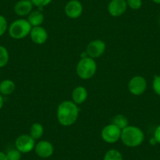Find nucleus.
<instances>
[{
  "mask_svg": "<svg viewBox=\"0 0 160 160\" xmlns=\"http://www.w3.org/2000/svg\"><path fill=\"white\" fill-rule=\"evenodd\" d=\"M79 108L72 101H64L60 103L57 109V118L63 127H71L78 119Z\"/></svg>",
  "mask_w": 160,
  "mask_h": 160,
  "instance_id": "f257e3e1",
  "label": "nucleus"
},
{
  "mask_svg": "<svg viewBox=\"0 0 160 160\" xmlns=\"http://www.w3.org/2000/svg\"><path fill=\"white\" fill-rule=\"evenodd\" d=\"M122 144L128 148H137L141 145L144 141L143 130L136 126L129 125L122 130L121 138Z\"/></svg>",
  "mask_w": 160,
  "mask_h": 160,
  "instance_id": "f03ea898",
  "label": "nucleus"
},
{
  "mask_svg": "<svg viewBox=\"0 0 160 160\" xmlns=\"http://www.w3.org/2000/svg\"><path fill=\"white\" fill-rule=\"evenodd\" d=\"M98 70V64L95 59L86 57L81 58L76 65V74L80 78L84 80L90 79L94 76Z\"/></svg>",
  "mask_w": 160,
  "mask_h": 160,
  "instance_id": "7ed1b4c3",
  "label": "nucleus"
},
{
  "mask_svg": "<svg viewBox=\"0 0 160 160\" xmlns=\"http://www.w3.org/2000/svg\"><path fill=\"white\" fill-rule=\"evenodd\" d=\"M32 28V25L27 19L20 18L15 20L10 24L8 28V32L12 38L19 40L28 36Z\"/></svg>",
  "mask_w": 160,
  "mask_h": 160,
  "instance_id": "20e7f679",
  "label": "nucleus"
},
{
  "mask_svg": "<svg viewBox=\"0 0 160 160\" xmlns=\"http://www.w3.org/2000/svg\"><path fill=\"white\" fill-rule=\"evenodd\" d=\"M148 82L144 77L141 75H135L130 78L128 82V90L134 96H141L147 90Z\"/></svg>",
  "mask_w": 160,
  "mask_h": 160,
  "instance_id": "39448f33",
  "label": "nucleus"
},
{
  "mask_svg": "<svg viewBox=\"0 0 160 160\" xmlns=\"http://www.w3.org/2000/svg\"><path fill=\"white\" fill-rule=\"evenodd\" d=\"M122 130L114 124L110 123L104 127L101 130V138L108 144H115L121 138Z\"/></svg>",
  "mask_w": 160,
  "mask_h": 160,
  "instance_id": "423d86ee",
  "label": "nucleus"
},
{
  "mask_svg": "<svg viewBox=\"0 0 160 160\" xmlns=\"http://www.w3.org/2000/svg\"><path fill=\"white\" fill-rule=\"evenodd\" d=\"M35 140L30 134H21L15 140V148L22 154H27L35 149Z\"/></svg>",
  "mask_w": 160,
  "mask_h": 160,
  "instance_id": "0eeeda50",
  "label": "nucleus"
},
{
  "mask_svg": "<svg viewBox=\"0 0 160 160\" xmlns=\"http://www.w3.org/2000/svg\"><path fill=\"white\" fill-rule=\"evenodd\" d=\"M106 50V44L104 41L101 39H94L90 41L87 47V55L90 58L96 59L101 58Z\"/></svg>",
  "mask_w": 160,
  "mask_h": 160,
  "instance_id": "6e6552de",
  "label": "nucleus"
},
{
  "mask_svg": "<svg viewBox=\"0 0 160 160\" xmlns=\"http://www.w3.org/2000/svg\"><path fill=\"white\" fill-rule=\"evenodd\" d=\"M34 151L39 158H48L54 153V146L50 141L42 140L35 144Z\"/></svg>",
  "mask_w": 160,
  "mask_h": 160,
  "instance_id": "1a4fd4ad",
  "label": "nucleus"
},
{
  "mask_svg": "<svg viewBox=\"0 0 160 160\" xmlns=\"http://www.w3.org/2000/svg\"><path fill=\"white\" fill-rule=\"evenodd\" d=\"M83 12V7L79 0H70L64 7V13L71 19L80 18Z\"/></svg>",
  "mask_w": 160,
  "mask_h": 160,
  "instance_id": "9d476101",
  "label": "nucleus"
},
{
  "mask_svg": "<svg viewBox=\"0 0 160 160\" xmlns=\"http://www.w3.org/2000/svg\"><path fill=\"white\" fill-rule=\"evenodd\" d=\"M126 0H111L108 5V12L114 18L122 16L127 10Z\"/></svg>",
  "mask_w": 160,
  "mask_h": 160,
  "instance_id": "9b49d317",
  "label": "nucleus"
},
{
  "mask_svg": "<svg viewBox=\"0 0 160 160\" xmlns=\"http://www.w3.org/2000/svg\"><path fill=\"white\" fill-rule=\"evenodd\" d=\"M29 35L32 42L36 45H42L47 42L49 38L47 29L42 26L32 27Z\"/></svg>",
  "mask_w": 160,
  "mask_h": 160,
  "instance_id": "f8f14e48",
  "label": "nucleus"
},
{
  "mask_svg": "<svg viewBox=\"0 0 160 160\" xmlns=\"http://www.w3.org/2000/svg\"><path fill=\"white\" fill-rule=\"evenodd\" d=\"M33 4L31 0H19L13 7V11L18 16H28L33 10Z\"/></svg>",
  "mask_w": 160,
  "mask_h": 160,
  "instance_id": "ddd939ff",
  "label": "nucleus"
},
{
  "mask_svg": "<svg viewBox=\"0 0 160 160\" xmlns=\"http://www.w3.org/2000/svg\"><path fill=\"white\" fill-rule=\"evenodd\" d=\"M88 98V91L87 88L82 86H78L75 87L72 93V101L77 105L83 104Z\"/></svg>",
  "mask_w": 160,
  "mask_h": 160,
  "instance_id": "4468645a",
  "label": "nucleus"
},
{
  "mask_svg": "<svg viewBox=\"0 0 160 160\" xmlns=\"http://www.w3.org/2000/svg\"><path fill=\"white\" fill-rule=\"evenodd\" d=\"M27 20L32 27L42 26V23L44 22V14L39 10H32L28 16Z\"/></svg>",
  "mask_w": 160,
  "mask_h": 160,
  "instance_id": "2eb2a0df",
  "label": "nucleus"
},
{
  "mask_svg": "<svg viewBox=\"0 0 160 160\" xmlns=\"http://www.w3.org/2000/svg\"><path fill=\"white\" fill-rule=\"evenodd\" d=\"M16 85L11 79H4L0 82V93L2 96H10L14 92Z\"/></svg>",
  "mask_w": 160,
  "mask_h": 160,
  "instance_id": "dca6fc26",
  "label": "nucleus"
},
{
  "mask_svg": "<svg viewBox=\"0 0 160 160\" xmlns=\"http://www.w3.org/2000/svg\"><path fill=\"white\" fill-rule=\"evenodd\" d=\"M30 136L34 140H39L44 134V127L39 122H34L30 127Z\"/></svg>",
  "mask_w": 160,
  "mask_h": 160,
  "instance_id": "f3484780",
  "label": "nucleus"
},
{
  "mask_svg": "<svg viewBox=\"0 0 160 160\" xmlns=\"http://www.w3.org/2000/svg\"><path fill=\"white\" fill-rule=\"evenodd\" d=\"M112 123L118 127L121 130H123L124 128L129 126V120L127 116L122 114H118L113 117L112 121Z\"/></svg>",
  "mask_w": 160,
  "mask_h": 160,
  "instance_id": "a211bd4d",
  "label": "nucleus"
},
{
  "mask_svg": "<svg viewBox=\"0 0 160 160\" xmlns=\"http://www.w3.org/2000/svg\"><path fill=\"white\" fill-rule=\"evenodd\" d=\"M103 160H123V156L119 151L112 148L104 154Z\"/></svg>",
  "mask_w": 160,
  "mask_h": 160,
  "instance_id": "6ab92c4d",
  "label": "nucleus"
},
{
  "mask_svg": "<svg viewBox=\"0 0 160 160\" xmlns=\"http://www.w3.org/2000/svg\"><path fill=\"white\" fill-rule=\"evenodd\" d=\"M10 54L9 51L5 47L0 45V68H4L9 62Z\"/></svg>",
  "mask_w": 160,
  "mask_h": 160,
  "instance_id": "aec40b11",
  "label": "nucleus"
},
{
  "mask_svg": "<svg viewBox=\"0 0 160 160\" xmlns=\"http://www.w3.org/2000/svg\"><path fill=\"white\" fill-rule=\"evenodd\" d=\"M7 157L8 160H21L22 157V153L18 149L12 148L7 152Z\"/></svg>",
  "mask_w": 160,
  "mask_h": 160,
  "instance_id": "412c9836",
  "label": "nucleus"
},
{
  "mask_svg": "<svg viewBox=\"0 0 160 160\" xmlns=\"http://www.w3.org/2000/svg\"><path fill=\"white\" fill-rule=\"evenodd\" d=\"M8 28L7 18L0 14V37H2L7 32V31H8Z\"/></svg>",
  "mask_w": 160,
  "mask_h": 160,
  "instance_id": "4be33fe9",
  "label": "nucleus"
},
{
  "mask_svg": "<svg viewBox=\"0 0 160 160\" xmlns=\"http://www.w3.org/2000/svg\"><path fill=\"white\" fill-rule=\"evenodd\" d=\"M152 89L155 94L160 97V75H156L154 76L152 80Z\"/></svg>",
  "mask_w": 160,
  "mask_h": 160,
  "instance_id": "5701e85b",
  "label": "nucleus"
},
{
  "mask_svg": "<svg viewBox=\"0 0 160 160\" xmlns=\"http://www.w3.org/2000/svg\"><path fill=\"white\" fill-rule=\"evenodd\" d=\"M126 1H127V7L131 10H139L142 7V0H126Z\"/></svg>",
  "mask_w": 160,
  "mask_h": 160,
  "instance_id": "b1692460",
  "label": "nucleus"
},
{
  "mask_svg": "<svg viewBox=\"0 0 160 160\" xmlns=\"http://www.w3.org/2000/svg\"><path fill=\"white\" fill-rule=\"evenodd\" d=\"M52 1L53 0H31V2H32L33 6L38 7V8H42V7L50 5Z\"/></svg>",
  "mask_w": 160,
  "mask_h": 160,
  "instance_id": "393cba45",
  "label": "nucleus"
},
{
  "mask_svg": "<svg viewBox=\"0 0 160 160\" xmlns=\"http://www.w3.org/2000/svg\"><path fill=\"white\" fill-rule=\"evenodd\" d=\"M153 137L155 138V139L156 140L157 144H160V124L155 128V131H154Z\"/></svg>",
  "mask_w": 160,
  "mask_h": 160,
  "instance_id": "a878e982",
  "label": "nucleus"
},
{
  "mask_svg": "<svg viewBox=\"0 0 160 160\" xmlns=\"http://www.w3.org/2000/svg\"><path fill=\"white\" fill-rule=\"evenodd\" d=\"M0 160H8L7 157V154L0 151Z\"/></svg>",
  "mask_w": 160,
  "mask_h": 160,
  "instance_id": "bb28decb",
  "label": "nucleus"
},
{
  "mask_svg": "<svg viewBox=\"0 0 160 160\" xmlns=\"http://www.w3.org/2000/svg\"><path fill=\"white\" fill-rule=\"evenodd\" d=\"M4 104V99H3V96H2L1 93H0V110L2 108Z\"/></svg>",
  "mask_w": 160,
  "mask_h": 160,
  "instance_id": "cd10ccee",
  "label": "nucleus"
},
{
  "mask_svg": "<svg viewBox=\"0 0 160 160\" xmlns=\"http://www.w3.org/2000/svg\"><path fill=\"white\" fill-rule=\"evenodd\" d=\"M149 143H150L151 145H155V144H157V141L155 139V138H152L150 139V141H149Z\"/></svg>",
  "mask_w": 160,
  "mask_h": 160,
  "instance_id": "c85d7f7f",
  "label": "nucleus"
},
{
  "mask_svg": "<svg viewBox=\"0 0 160 160\" xmlns=\"http://www.w3.org/2000/svg\"><path fill=\"white\" fill-rule=\"evenodd\" d=\"M152 2H155V3L156 4H158V5H160V0H152Z\"/></svg>",
  "mask_w": 160,
  "mask_h": 160,
  "instance_id": "c756f323",
  "label": "nucleus"
},
{
  "mask_svg": "<svg viewBox=\"0 0 160 160\" xmlns=\"http://www.w3.org/2000/svg\"><path fill=\"white\" fill-rule=\"evenodd\" d=\"M158 25H159V27H160V17H159V18H158Z\"/></svg>",
  "mask_w": 160,
  "mask_h": 160,
  "instance_id": "7c9ffc66",
  "label": "nucleus"
}]
</instances>
